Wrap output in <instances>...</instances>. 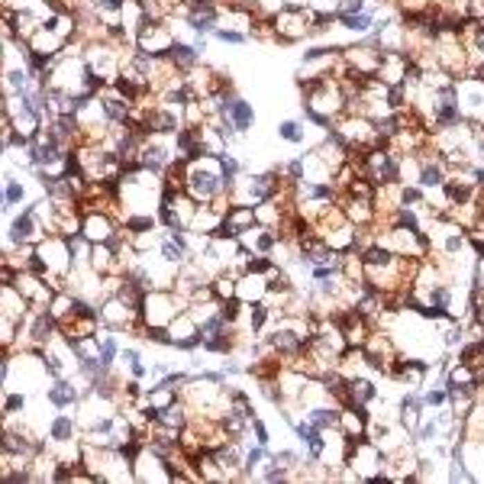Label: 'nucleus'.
<instances>
[{
  "mask_svg": "<svg viewBox=\"0 0 484 484\" xmlns=\"http://www.w3.org/2000/svg\"><path fill=\"white\" fill-rule=\"evenodd\" d=\"M184 191L194 197L197 204H220L223 197L230 200V187H226L223 171H220V159L214 162V155H207V159L187 162Z\"/></svg>",
  "mask_w": 484,
  "mask_h": 484,
  "instance_id": "obj_1",
  "label": "nucleus"
},
{
  "mask_svg": "<svg viewBox=\"0 0 484 484\" xmlns=\"http://www.w3.org/2000/svg\"><path fill=\"white\" fill-rule=\"evenodd\" d=\"M136 46H139L142 52H149V55L165 58L168 52H171V46H175V33H171L155 13L146 10V17H142L139 29H136Z\"/></svg>",
  "mask_w": 484,
  "mask_h": 484,
  "instance_id": "obj_2",
  "label": "nucleus"
},
{
  "mask_svg": "<svg viewBox=\"0 0 484 484\" xmlns=\"http://www.w3.org/2000/svg\"><path fill=\"white\" fill-rule=\"evenodd\" d=\"M78 429H81V420L71 417V413H55L49 420V442H52V449H65L68 462H78V458H71V452L81 449L78 446Z\"/></svg>",
  "mask_w": 484,
  "mask_h": 484,
  "instance_id": "obj_3",
  "label": "nucleus"
},
{
  "mask_svg": "<svg viewBox=\"0 0 484 484\" xmlns=\"http://www.w3.org/2000/svg\"><path fill=\"white\" fill-rule=\"evenodd\" d=\"M442 194H446V204L452 207V214H456V210L475 207L478 184H472V181H465L462 175H456V178H446V181H442Z\"/></svg>",
  "mask_w": 484,
  "mask_h": 484,
  "instance_id": "obj_4",
  "label": "nucleus"
},
{
  "mask_svg": "<svg viewBox=\"0 0 484 484\" xmlns=\"http://www.w3.org/2000/svg\"><path fill=\"white\" fill-rule=\"evenodd\" d=\"M165 58L178 68V71H181V75H191V71H197V68H200V62H204V52H200L194 42L187 46V42L175 39V46H171V52H168Z\"/></svg>",
  "mask_w": 484,
  "mask_h": 484,
  "instance_id": "obj_5",
  "label": "nucleus"
},
{
  "mask_svg": "<svg viewBox=\"0 0 484 484\" xmlns=\"http://www.w3.org/2000/svg\"><path fill=\"white\" fill-rule=\"evenodd\" d=\"M81 397H84V394L78 391V388L68 381V378H55V384H49V388H46V401L52 404L55 410L78 407V404H81Z\"/></svg>",
  "mask_w": 484,
  "mask_h": 484,
  "instance_id": "obj_6",
  "label": "nucleus"
},
{
  "mask_svg": "<svg viewBox=\"0 0 484 484\" xmlns=\"http://www.w3.org/2000/svg\"><path fill=\"white\" fill-rule=\"evenodd\" d=\"M372 401H378V388H374V381H368V378H352V374H349V394H345V404H352V407H368Z\"/></svg>",
  "mask_w": 484,
  "mask_h": 484,
  "instance_id": "obj_7",
  "label": "nucleus"
},
{
  "mask_svg": "<svg viewBox=\"0 0 484 484\" xmlns=\"http://www.w3.org/2000/svg\"><path fill=\"white\" fill-rule=\"evenodd\" d=\"M442 181H446V165L433 155V159H420V171H417V184L423 187V191H429V187H442Z\"/></svg>",
  "mask_w": 484,
  "mask_h": 484,
  "instance_id": "obj_8",
  "label": "nucleus"
},
{
  "mask_svg": "<svg viewBox=\"0 0 484 484\" xmlns=\"http://www.w3.org/2000/svg\"><path fill=\"white\" fill-rule=\"evenodd\" d=\"M230 123L236 126V132H249L252 126H255V110H252L249 101H242V97H236L233 103H230Z\"/></svg>",
  "mask_w": 484,
  "mask_h": 484,
  "instance_id": "obj_9",
  "label": "nucleus"
},
{
  "mask_svg": "<svg viewBox=\"0 0 484 484\" xmlns=\"http://www.w3.org/2000/svg\"><path fill=\"white\" fill-rule=\"evenodd\" d=\"M97 358H101L107 368H113V365L120 362V339H116V329L97 336Z\"/></svg>",
  "mask_w": 484,
  "mask_h": 484,
  "instance_id": "obj_10",
  "label": "nucleus"
},
{
  "mask_svg": "<svg viewBox=\"0 0 484 484\" xmlns=\"http://www.w3.org/2000/svg\"><path fill=\"white\" fill-rule=\"evenodd\" d=\"M245 326H249V336H259L261 329H265V323H268L271 317V307L265 304V300H255V304H245Z\"/></svg>",
  "mask_w": 484,
  "mask_h": 484,
  "instance_id": "obj_11",
  "label": "nucleus"
},
{
  "mask_svg": "<svg viewBox=\"0 0 484 484\" xmlns=\"http://www.w3.org/2000/svg\"><path fill=\"white\" fill-rule=\"evenodd\" d=\"M23 197H26V184H23L19 178H13V175L3 178V207L10 210V207H17Z\"/></svg>",
  "mask_w": 484,
  "mask_h": 484,
  "instance_id": "obj_12",
  "label": "nucleus"
},
{
  "mask_svg": "<svg viewBox=\"0 0 484 484\" xmlns=\"http://www.w3.org/2000/svg\"><path fill=\"white\" fill-rule=\"evenodd\" d=\"M278 136L284 142H294V146H304V136H307V130H304V123L300 120H284L278 126Z\"/></svg>",
  "mask_w": 484,
  "mask_h": 484,
  "instance_id": "obj_13",
  "label": "nucleus"
},
{
  "mask_svg": "<svg viewBox=\"0 0 484 484\" xmlns=\"http://www.w3.org/2000/svg\"><path fill=\"white\" fill-rule=\"evenodd\" d=\"M23 410H26V394L7 391V397H3V420H17Z\"/></svg>",
  "mask_w": 484,
  "mask_h": 484,
  "instance_id": "obj_14",
  "label": "nucleus"
},
{
  "mask_svg": "<svg viewBox=\"0 0 484 484\" xmlns=\"http://www.w3.org/2000/svg\"><path fill=\"white\" fill-rule=\"evenodd\" d=\"M214 39H220V42H230V46H245V42H249V33H239V29L220 26L214 33Z\"/></svg>",
  "mask_w": 484,
  "mask_h": 484,
  "instance_id": "obj_15",
  "label": "nucleus"
},
{
  "mask_svg": "<svg viewBox=\"0 0 484 484\" xmlns=\"http://www.w3.org/2000/svg\"><path fill=\"white\" fill-rule=\"evenodd\" d=\"M271 458H275V462H281L284 468H291V472H297V468L304 465V462H300V456L294 452V449H281V452H271Z\"/></svg>",
  "mask_w": 484,
  "mask_h": 484,
  "instance_id": "obj_16",
  "label": "nucleus"
},
{
  "mask_svg": "<svg viewBox=\"0 0 484 484\" xmlns=\"http://www.w3.org/2000/svg\"><path fill=\"white\" fill-rule=\"evenodd\" d=\"M462 339H465V326L458 323V320H452V326L446 329V339H442V345H446V349H456V345H462Z\"/></svg>",
  "mask_w": 484,
  "mask_h": 484,
  "instance_id": "obj_17",
  "label": "nucleus"
},
{
  "mask_svg": "<svg viewBox=\"0 0 484 484\" xmlns=\"http://www.w3.org/2000/svg\"><path fill=\"white\" fill-rule=\"evenodd\" d=\"M362 10H368V0H339L336 17H349V13H362Z\"/></svg>",
  "mask_w": 484,
  "mask_h": 484,
  "instance_id": "obj_18",
  "label": "nucleus"
},
{
  "mask_svg": "<svg viewBox=\"0 0 484 484\" xmlns=\"http://www.w3.org/2000/svg\"><path fill=\"white\" fill-rule=\"evenodd\" d=\"M420 397H423V404H426V407H442V404L449 401L446 388H429V391H426V394H420Z\"/></svg>",
  "mask_w": 484,
  "mask_h": 484,
  "instance_id": "obj_19",
  "label": "nucleus"
},
{
  "mask_svg": "<svg viewBox=\"0 0 484 484\" xmlns=\"http://www.w3.org/2000/svg\"><path fill=\"white\" fill-rule=\"evenodd\" d=\"M249 429L255 433V442H259V446H268V439H271V436H268V426H265L259 417H252V420H249Z\"/></svg>",
  "mask_w": 484,
  "mask_h": 484,
  "instance_id": "obj_20",
  "label": "nucleus"
},
{
  "mask_svg": "<svg viewBox=\"0 0 484 484\" xmlns=\"http://www.w3.org/2000/svg\"><path fill=\"white\" fill-rule=\"evenodd\" d=\"M142 355H139V349H130V345H126V349H120V362L126 365V368H130V365H136L139 362Z\"/></svg>",
  "mask_w": 484,
  "mask_h": 484,
  "instance_id": "obj_21",
  "label": "nucleus"
},
{
  "mask_svg": "<svg viewBox=\"0 0 484 484\" xmlns=\"http://www.w3.org/2000/svg\"><path fill=\"white\" fill-rule=\"evenodd\" d=\"M307 3H310V7H317V10H320V3H323V0H307Z\"/></svg>",
  "mask_w": 484,
  "mask_h": 484,
  "instance_id": "obj_22",
  "label": "nucleus"
}]
</instances>
